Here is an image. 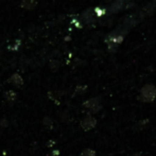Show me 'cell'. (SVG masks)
Instances as JSON below:
<instances>
[{
    "instance_id": "1",
    "label": "cell",
    "mask_w": 156,
    "mask_h": 156,
    "mask_svg": "<svg viewBox=\"0 0 156 156\" xmlns=\"http://www.w3.org/2000/svg\"><path fill=\"white\" fill-rule=\"evenodd\" d=\"M131 29L129 26L126 23H123L122 26H119L117 29H115L113 32H111L106 37H105V43L107 44L109 52H116L119 47V45L124 41L125 35L127 34L129 30Z\"/></svg>"
},
{
    "instance_id": "2",
    "label": "cell",
    "mask_w": 156,
    "mask_h": 156,
    "mask_svg": "<svg viewBox=\"0 0 156 156\" xmlns=\"http://www.w3.org/2000/svg\"><path fill=\"white\" fill-rule=\"evenodd\" d=\"M140 99L144 103H151L156 99V86L154 84H146L140 89Z\"/></svg>"
},
{
    "instance_id": "3",
    "label": "cell",
    "mask_w": 156,
    "mask_h": 156,
    "mask_svg": "<svg viewBox=\"0 0 156 156\" xmlns=\"http://www.w3.org/2000/svg\"><path fill=\"white\" fill-rule=\"evenodd\" d=\"M83 106L86 109H88L90 113L96 114L99 113L102 109L103 104L101 99L99 97H96V98H90V99H87L86 101H84L83 102Z\"/></svg>"
},
{
    "instance_id": "4",
    "label": "cell",
    "mask_w": 156,
    "mask_h": 156,
    "mask_svg": "<svg viewBox=\"0 0 156 156\" xmlns=\"http://www.w3.org/2000/svg\"><path fill=\"white\" fill-rule=\"evenodd\" d=\"M80 125L85 132H88L97 126V119L94 117H93V116L88 115L81 120Z\"/></svg>"
},
{
    "instance_id": "5",
    "label": "cell",
    "mask_w": 156,
    "mask_h": 156,
    "mask_svg": "<svg viewBox=\"0 0 156 156\" xmlns=\"http://www.w3.org/2000/svg\"><path fill=\"white\" fill-rule=\"evenodd\" d=\"M156 10V0H153L150 3H148L139 13V17L140 18H144L146 16H149L152 13H154V11Z\"/></svg>"
},
{
    "instance_id": "6",
    "label": "cell",
    "mask_w": 156,
    "mask_h": 156,
    "mask_svg": "<svg viewBox=\"0 0 156 156\" xmlns=\"http://www.w3.org/2000/svg\"><path fill=\"white\" fill-rule=\"evenodd\" d=\"M9 82L11 83V84H13L14 86L16 87H20L23 85V79L21 78L20 74L18 73H14L11 76V78L9 79Z\"/></svg>"
},
{
    "instance_id": "7",
    "label": "cell",
    "mask_w": 156,
    "mask_h": 156,
    "mask_svg": "<svg viewBox=\"0 0 156 156\" xmlns=\"http://www.w3.org/2000/svg\"><path fill=\"white\" fill-rule=\"evenodd\" d=\"M37 1L36 0H21L20 1V6L26 10H34L36 8Z\"/></svg>"
},
{
    "instance_id": "8",
    "label": "cell",
    "mask_w": 156,
    "mask_h": 156,
    "mask_svg": "<svg viewBox=\"0 0 156 156\" xmlns=\"http://www.w3.org/2000/svg\"><path fill=\"white\" fill-rule=\"evenodd\" d=\"M3 97L9 103H12V102H14V101L16 100L17 94H16V93H15L14 90H6V91H4Z\"/></svg>"
},
{
    "instance_id": "9",
    "label": "cell",
    "mask_w": 156,
    "mask_h": 156,
    "mask_svg": "<svg viewBox=\"0 0 156 156\" xmlns=\"http://www.w3.org/2000/svg\"><path fill=\"white\" fill-rule=\"evenodd\" d=\"M149 123H150V120L149 119H146V120H140L139 122H137L135 125V129L136 131H140V129H144Z\"/></svg>"
},
{
    "instance_id": "10",
    "label": "cell",
    "mask_w": 156,
    "mask_h": 156,
    "mask_svg": "<svg viewBox=\"0 0 156 156\" xmlns=\"http://www.w3.org/2000/svg\"><path fill=\"white\" fill-rule=\"evenodd\" d=\"M96 155H97L96 151L93 150V149H85L80 154V156H96Z\"/></svg>"
},
{
    "instance_id": "11",
    "label": "cell",
    "mask_w": 156,
    "mask_h": 156,
    "mask_svg": "<svg viewBox=\"0 0 156 156\" xmlns=\"http://www.w3.org/2000/svg\"><path fill=\"white\" fill-rule=\"evenodd\" d=\"M86 90H87V86H86V85H83V86H76V94H83L86 93Z\"/></svg>"
},
{
    "instance_id": "12",
    "label": "cell",
    "mask_w": 156,
    "mask_h": 156,
    "mask_svg": "<svg viewBox=\"0 0 156 156\" xmlns=\"http://www.w3.org/2000/svg\"><path fill=\"white\" fill-rule=\"evenodd\" d=\"M48 155H49V156H58V155H60V151H58V150H53L52 152H50Z\"/></svg>"
},
{
    "instance_id": "13",
    "label": "cell",
    "mask_w": 156,
    "mask_h": 156,
    "mask_svg": "<svg viewBox=\"0 0 156 156\" xmlns=\"http://www.w3.org/2000/svg\"><path fill=\"white\" fill-rule=\"evenodd\" d=\"M44 123L45 124H52V120L48 117H45L44 118Z\"/></svg>"
}]
</instances>
